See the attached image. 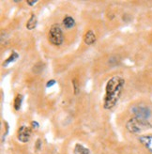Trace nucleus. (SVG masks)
Masks as SVG:
<instances>
[{"instance_id":"14","label":"nucleus","mask_w":152,"mask_h":154,"mask_svg":"<svg viewBox=\"0 0 152 154\" xmlns=\"http://www.w3.org/2000/svg\"><path fill=\"white\" fill-rule=\"evenodd\" d=\"M56 80H49L48 82H47V84H46V88H51V87H53L54 85H56Z\"/></svg>"},{"instance_id":"2","label":"nucleus","mask_w":152,"mask_h":154,"mask_svg":"<svg viewBox=\"0 0 152 154\" xmlns=\"http://www.w3.org/2000/svg\"><path fill=\"white\" fill-rule=\"evenodd\" d=\"M126 128L132 134H140L146 130L152 128L148 120L140 119L137 118H132L126 123Z\"/></svg>"},{"instance_id":"9","label":"nucleus","mask_w":152,"mask_h":154,"mask_svg":"<svg viewBox=\"0 0 152 154\" xmlns=\"http://www.w3.org/2000/svg\"><path fill=\"white\" fill-rule=\"evenodd\" d=\"M63 26L67 29H71L75 26V20L71 16H69V15H68V16H66L63 19Z\"/></svg>"},{"instance_id":"13","label":"nucleus","mask_w":152,"mask_h":154,"mask_svg":"<svg viewBox=\"0 0 152 154\" xmlns=\"http://www.w3.org/2000/svg\"><path fill=\"white\" fill-rule=\"evenodd\" d=\"M71 84H72V88H73L74 94L75 95H78L79 92H80V86H79V83H78L77 79H76V78L72 79Z\"/></svg>"},{"instance_id":"12","label":"nucleus","mask_w":152,"mask_h":154,"mask_svg":"<svg viewBox=\"0 0 152 154\" xmlns=\"http://www.w3.org/2000/svg\"><path fill=\"white\" fill-rule=\"evenodd\" d=\"M22 103H23V96L21 94L16 95V97H15V99H14V103H13L14 109L16 111L20 110L21 106H22Z\"/></svg>"},{"instance_id":"10","label":"nucleus","mask_w":152,"mask_h":154,"mask_svg":"<svg viewBox=\"0 0 152 154\" xmlns=\"http://www.w3.org/2000/svg\"><path fill=\"white\" fill-rule=\"evenodd\" d=\"M73 152H74V154H90L89 149H87L86 147H84V146L81 144L75 145Z\"/></svg>"},{"instance_id":"8","label":"nucleus","mask_w":152,"mask_h":154,"mask_svg":"<svg viewBox=\"0 0 152 154\" xmlns=\"http://www.w3.org/2000/svg\"><path fill=\"white\" fill-rule=\"evenodd\" d=\"M37 24H38V19H37V16L32 13L31 16H30V18L28 19L27 23H26V28L28 30H33L34 28H36L37 26Z\"/></svg>"},{"instance_id":"17","label":"nucleus","mask_w":152,"mask_h":154,"mask_svg":"<svg viewBox=\"0 0 152 154\" xmlns=\"http://www.w3.org/2000/svg\"><path fill=\"white\" fill-rule=\"evenodd\" d=\"M41 139H38L37 140V148H38V149H41Z\"/></svg>"},{"instance_id":"16","label":"nucleus","mask_w":152,"mask_h":154,"mask_svg":"<svg viewBox=\"0 0 152 154\" xmlns=\"http://www.w3.org/2000/svg\"><path fill=\"white\" fill-rule=\"evenodd\" d=\"M31 125H32V128L33 129H38V128H39V123H38L37 121H32L31 122Z\"/></svg>"},{"instance_id":"4","label":"nucleus","mask_w":152,"mask_h":154,"mask_svg":"<svg viewBox=\"0 0 152 154\" xmlns=\"http://www.w3.org/2000/svg\"><path fill=\"white\" fill-rule=\"evenodd\" d=\"M132 113L134 115V118H137L140 119L148 120L151 116V111L148 107L143 103L134 104L132 107Z\"/></svg>"},{"instance_id":"1","label":"nucleus","mask_w":152,"mask_h":154,"mask_svg":"<svg viewBox=\"0 0 152 154\" xmlns=\"http://www.w3.org/2000/svg\"><path fill=\"white\" fill-rule=\"evenodd\" d=\"M125 86V80L119 75H114L107 81L105 86V95L103 99V107L111 110L118 103L121 93Z\"/></svg>"},{"instance_id":"3","label":"nucleus","mask_w":152,"mask_h":154,"mask_svg":"<svg viewBox=\"0 0 152 154\" xmlns=\"http://www.w3.org/2000/svg\"><path fill=\"white\" fill-rule=\"evenodd\" d=\"M49 42L55 46H60L64 42V35L59 25L55 24L50 27L48 33Z\"/></svg>"},{"instance_id":"7","label":"nucleus","mask_w":152,"mask_h":154,"mask_svg":"<svg viewBox=\"0 0 152 154\" xmlns=\"http://www.w3.org/2000/svg\"><path fill=\"white\" fill-rule=\"evenodd\" d=\"M84 42L87 45H92L96 42V35L92 30H88L84 36Z\"/></svg>"},{"instance_id":"11","label":"nucleus","mask_w":152,"mask_h":154,"mask_svg":"<svg viewBox=\"0 0 152 154\" xmlns=\"http://www.w3.org/2000/svg\"><path fill=\"white\" fill-rule=\"evenodd\" d=\"M18 57H19V55H18V53L17 52H15V51H12V53H11V55L8 57L6 60H5V62L3 63V66H5V67H7L9 64H11V62H14L15 60L16 59H18Z\"/></svg>"},{"instance_id":"6","label":"nucleus","mask_w":152,"mask_h":154,"mask_svg":"<svg viewBox=\"0 0 152 154\" xmlns=\"http://www.w3.org/2000/svg\"><path fill=\"white\" fill-rule=\"evenodd\" d=\"M139 141L152 153V135H142L139 137Z\"/></svg>"},{"instance_id":"15","label":"nucleus","mask_w":152,"mask_h":154,"mask_svg":"<svg viewBox=\"0 0 152 154\" xmlns=\"http://www.w3.org/2000/svg\"><path fill=\"white\" fill-rule=\"evenodd\" d=\"M26 3L29 5V6H34V5H36L37 3H38V1H37V0H33V1H30V0H27V1H26Z\"/></svg>"},{"instance_id":"5","label":"nucleus","mask_w":152,"mask_h":154,"mask_svg":"<svg viewBox=\"0 0 152 154\" xmlns=\"http://www.w3.org/2000/svg\"><path fill=\"white\" fill-rule=\"evenodd\" d=\"M31 134H32L31 129H30V127H27L26 125L21 126L17 131V138L22 143L28 142L30 137H31Z\"/></svg>"}]
</instances>
